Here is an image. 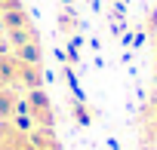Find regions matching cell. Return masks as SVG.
<instances>
[{
    "label": "cell",
    "instance_id": "6da1fadb",
    "mask_svg": "<svg viewBox=\"0 0 157 150\" xmlns=\"http://www.w3.org/2000/svg\"><path fill=\"white\" fill-rule=\"evenodd\" d=\"M0 31H3V37L10 40V52H13V55H19V58H25V61H34V64L43 61L40 34H37L31 16L25 12V6L0 16Z\"/></svg>",
    "mask_w": 157,
    "mask_h": 150
},
{
    "label": "cell",
    "instance_id": "7a4b0ae2",
    "mask_svg": "<svg viewBox=\"0 0 157 150\" xmlns=\"http://www.w3.org/2000/svg\"><path fill=\"white\" fill-rule=\"evenodd\" d=\"M19 116L28 120L31 126L37 129H52L56 123V113H52V101L43 89H31L22 95V107H19Z\"/></svg>",
    "mask_w": 157,
    "mask_h": 150
},
{
    "label": "cell",
    "instance_id": "3957f363",
    "mask_svg": "<svg viewBox=\"0 0 157 150\" xmlns=\"http://www.w3.org/2000/svg\"><path fill=\"white\" fill-rule=\"evenodd\" d=\"M28 135H31L34 150H62V144H59V138H56L52 129H37V126H31Z\"/></svg>",
    "mask_w": 157,
    "mask_h": 150
},
{
    "label": "cell",
    "instance_id": "277c9868",
    "mask_svg": "<svg viewBox=\"0 0 157 150\" xmlns=\"http://www.w3.org/2000/svg\"><path fill=\"white\" fill-rule=\"evenodd\" d=\"M145 116H148V126H145V135H148V141H151V144L157 147V101L145 107Z\"/></svg>",
    "mask_w": 157,
    "mask_h": 150
}]
</instances>
